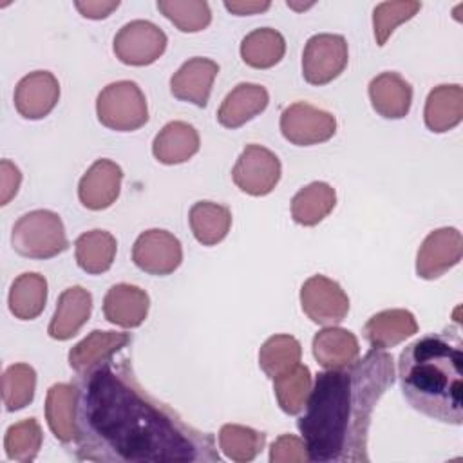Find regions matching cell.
I'll list each match as a JSON object with an SVG mask.
<instances>
[{
	"mask_svg": "<svg viewBox=\"0 0 463 463\" xmlns=\"http://www.w3.org/2000/svg\"><path fill=\"white\" fill-rule=\"evenodd\" d=\"M74 452L98 463H213L215 438L150 396L128 358L78 376Z\"/></svg>",
	"mask_w": 463,
	"mask_h": 463,
	"instance_id": "6da1fadb",
	"label": "cell"
},
{
	"mask_svg": "<svg viewBox=\"0 0 463 463\" xmlns=\"http://www.w3.org/2000/svg\"><path fill=\"white\" fill-rule=\"evenodd\" d=\"M392 383L394 360L383 349H371L345 367L318 373L297 421L309 461H369L371 416Z\"/></svg>",
	"mask_w": 463,
	"mask_h": 463,
	"instance_id": "7a4b0ae2",
	"label": "cell"
},
{
	"mask_svg": "<svg viewBox=\"0 0 463 463\" xmlns=\"http://www.w3.org/2000/svg\"><path fill=\"white\" fill-rule=\"evenodd\" d=\"M403 398L423 416L463 423V351L458 335L443 331L409 344L398 360Z\"/></svg>",
	"mask_w": 463,
	"mask_h": 463,
	"instance_id": "3957f363",
	"label": "cell"
},
{
	"mask_svg": "<svg viewBox=\"0 0 463 463\" xmlns=\"http://www.w3.org/2000/svg\"><path fill=\"white\" fill-rule=\"evenodd\" d=\"M13 250L27 259H52L69 248L61 217L51 210L24 213L11 232Z\"/></svg>",
	"mask_w": 463,
	"mask_h": 463,
	"instance_id": "277c9868",
	"label": "cell"
},
{
	"mask_svg": "<svg viewBox=\"0 0 463 463\" xmlns=\"http://www.w3.org/2000/svg\"><path fill=\"white\" fill-rule=\"evenodd\" d=\"M96 114L103 127L116 132H132L148 121V105L136 81L109 83L96 99Z\"/></svg>",
	"mask_w": 463,
	"mask_h": 463,
	"instance_id": "5b68a950",
	"label": "cell"
},
{
	"mask_svg": "<svg viewBox=\"0 0 463 463\" xmlns=\"http://www.w3.org/2000/svg\"><path fill=\"white\" fill-rule=\"evenodd\" d=\"M347 61L349 49L342 34H313L302 52V76L311 85H326L344 72Z\"/></svg>",
	"mask_w": 463,
	"mask_h": 463,
	"instance_id": "8992f818",
	"label": "cell"
},
{
	"mask_svg": "<svg viewBox=\"0 0 463 463\" xmlns=\"http://www.w3.org/2000/svg\"><path fill=\"white\" fill-rule=\"evenodd\" d=\"M168 38L163 29L148 20H132L125 24L114 36L116 58L132 67H145L159 60L165 52Z\"/></svg>",
	"mask_w": 463,
	"mask_h": 463,
	"instance_id": "52a82bcc",
	"label": "cell"
},
{
	"mask_svg": "<svg viewBox=\"0 0 463 463\" xmlns=\"http://www.w3.org/2000/svg\"><path fill=\"white\" fill-rule=\"evenodd\" d=\"M280 159L266 146L251 143L241 152L232 170V179L241 192L262 197L273 192L280 181Z\"/></svg>",
	"mask_w": 463,
	"mask_h": 463,
	"instance_id": "ba28073f",
	"label": "cell"
},
{
	"mask_svg": "<svg viewBox=\"0 0 463 463\" xmlns=\"http://www.w3.org/2000/svg\"><path fill=\"white\" fill-rule=\"evenodd\" d=\"M300 306L307 318L318 326H336L349 313V297L342 286L326 277L313 275L300 288Z\"/></svg>",
	"mask_w": 463,
	"mask_h": 463,
	"instance_id": "9c48e42d",
	"label": "cell"
},
{
	"mask_svg": "<svg viewBox=\"0 0 463 463\" xmlns=\"http://www.w3.org/2000/svg\"><path fill=\"white\" fill-rule=\"evenodd\" d=\"M280 132L297 146L318 145L335 136L336 118L306 101H297L282 110Z\"/></svg>",
	"mask_w": 463,
	"mask_h": 463,
	"instance_id": "30bf717a",
	"label": "cell"
},
{
	"mask_svg": "<svg viewBox=\"0 0 463 463\" xmlns=\"http://www.w3.org/2000/svg\"><path fill=\"white\" fill-rule=\"evenodd\" d=\"M134 264L150 275H170L183 262V248L179 239L159 228L139 233L132 248Z\"/></svg>",
	"mask_w": 463,
	"mask_h": 463,
	"instance_id": "8fae6325",
	"label": "cell"
},
{
	"mask_svg": "<svg viewBox=\"0 0 463 463\" xmlns=\"http://www.w3.org/2000/svg\"><path fill=\"white\" fill-rule=\"evenodd\" d=\"M463 255V237L458 228L445 226L430 232L416 255V273L425 280H434L454 268Z\"/></svg>",
	"mask_w": 463,
	"mask_h": 463,
	"instance_id": "7c38bea8",
	"label": "cell"
},
{
	"mask_svg": "<svg viewBox=\"0 0 463 463\" xmlns=\"http://www.w3.org/2000/svg\"><path fill=\"white\" fill-rule=\"evenodd\" d=\"M60 99V83L49 71L24 76L14 89V109L25 119H42L51 114Z\"/></svg>",
	"mask_w": 463,
	"mask_h": 463,
	"instance_id": "4fadbf2b",
	"label": "cell"
},
{
	"mask_svg": "<svg viewBox=\"0 0 463 463\" xmlns=\"http://www.w3.org/2000/svg\"><path fill=\"white\" fill-rule=\"evenodd\" d=\"M123 170L110 159L94 161L81 175L78 184V199L87 210H105L112 206L119 195Z\"/></svg>",
	"mask_w": 463,
	"mask_h": 463,
	"instance_id": "5bb4252c",
	"label": "cell"
},
{
	"mask_svg": "<svg viewBox=\"0 0 463 463\" xmlns=\"http://www.w3.org/2000/svg\"><path fill=\"white\" fill-rule=\"evenodd\" d=\"M217 74L219 65L213 60L201 56L190 58L170 78V92L174 98L203 109L208 105L212 85Z\"/></svg>",
	"mask_w": 463,
	"mask_h": 463,
	"instance_id": "9a60e30c",
	"label": "cell"
},
{
	"mask_svg": "<svg viewBox=\"0 0 463 463\" xmlns=\"http://www.w3.org/2000/svg\"><path fill=\"white\" fill-rule=\"evenodd\" d=\"M130 342L128 333L94 329L69 351V365L78 376H85L94 367L114 358Z\"/></svg>",
	"mask_w": 463,
	"mask_h": 463,
	"instance_id": "2e32d148",
	"label": "cell"
},
{
	"mask_svg": "<svg viewBox=\"0 0 463 463\" xmlns=\"http://www.w3.org/2000/svg\"><path fill=\"white\" fill-rule=\"evenodd\" d=\"M92 313V295L81 286L67 288L56 302L47 333L54 340H69L83 327Z\"/></svg>",
	"mask_w": 463,
	"mask_h": 463,
	"instance_id": "e0dca14e",
	"label": "cell"
},
{
	"mask_svg": "<svg viewBox=\"0 0 463 463\" xmlns=\"http://www.w3.org/2000/svg\"><path fill=\"white\" fill-rule=\"evenodd\" d=\"M148 293L132 284H114L103 298L105 318L125 329L139 327L148 315Z\"/></svg>",
	"mask_w": 463,
	"mask_h": 463,
	"instance_id": "ac0fdd59",
	"label": "cell"
},
{
	"mask_svg": "<svg viewBox=\"0 0 463 463\" xmlns=\"http://www.w3.org/2000/svg\"><path fill=\"white\" fill-rule=\"evenodd\" d=\"M369 99L376 114L382 118L402 119L411 110L412 87L398 72L387 71L371 80Z\"/></svg>",
	"mask_w": 463,
	"mask_h": 463,
	"instance_id": "d6986e66",
	"label": "cell"
},
{
	"mask_svg": "<svg viewBox=\"0 0 463 463\" xmlns=\"http://www.w3.org/2000/svg\"><path fill=\"white\" fill-rule=\"evenodd\" d=\"M269 103L268 90L259 83H239L222 99L217 121L226 128H239L264 112Z\"/></svg>",
	"mask_w": 463,
	"mask_h": 463,
	"instance_id": "ffe728a7",
	"label": "cell"
},
{
	"mask_svg": "<svg viewBox=\"0 0 463 463\" xmlns=\"http://www.w3.org/2000/svg\"><path fill=\"white\" fill-rule=\"evenodd\" d=\"M364 336L373 349H389L418 333V322L407 309H383L364 326Z\"/></svg>",
	"mask_w": 463,
	"mask_h": 463,
	"instance_id": "44dd1931",
	"label": "cell"
},
{
	"mask_svg": "<svg viewBox=\"0 0 463 463\" xmlns=\"http://www.w3.org/2000/svg\"><path fill=\"white\" fill-rule=\"evenodd\" d=\"M423 119L429 130L443 134L458 127L463 119V89L458 83L434 87L425 101Z\"/></svg>",
	"mask_w": 463,
	"mask_h": 463,
	"instance_id": "7402d4cb",
	"label": "cell"
},
{
	"mask_svg": "<svg viewBox=\"0 0 463 463\" xmlns=\"http://www.w3.org/2000/svg\"><path fill=\"white\" fill-rule=\"evenodd\" d=\"M199 134L184 121L166 123L152 143L154 157L163 165H179L199 152Z\"/></svg>",
	"mask_w": 463,
	"mask_h": 463,
	"instance_id": "603a6c76",
	"label": "cell"
},
{
	"mask_svg": "<svg viewBox=\"0 0 463 463\" xmlns=\"http://www.w3.org/2000/svg\"><path fill=\"white\" fill-rule=\"evenodd\" d=\"M76 396L72 383H54L45 398V420L58 441L63 445L74 441L76 436Z\"/></svg>",
	"mask_w": 463,
	"mask_h": 463,
	"instance_id": "cb8c5ba5",
	"label": "cell"
},
{
	"mask_svg": "<svg viewBox=\"0 0 463 463\" xmlns=\"http://www.w3.org/2000/svg\"><path fill=\"white\" fill-rule=\"evenodd\" d=\"M360 354L358 338L342 327L327 326L313 336V356L324 369H340Z\"/></svg>",
	"mask_w": 463,
	"mask_h": 463,
	"instance_id": "d4e9b609",
	"label": "cell"
},
{
	"mask_svg": "<svg viewBox=\"0 0 463 463\" xmlns=\"http://www.w3.org/2000/svg\"><path fill=\"white\" fill-rule=\"evenodd\" d=\"M116 237L105 230H89L74 241L76 262L89 275L109 271L116 259Z\"/></svg>",
	"mask_w": 463,
	"mask_h": 463,
	"instance_id": "484cf974",
	"label": "cell"
},
{
	"mask_svg": "<svg viewBox=\"0 0 463 463\" xmlns=\"http://www.w3.org/2000/svg\"><path fill=\"white\" fill-rule=\"evenodd\" d=\"M336 204V192L324 181H313L291 199V217L297 224L315 226L324 221Z\"/></svg>",
	"mask_w": 463,
	"mask_h": 463,
	"instance_id": "4316f807",
	"label": "cell"
},
{
	"mask_svg": "<svg viewBox=\"0 0 463 463\" xmlns=\"http://www.w3.org/2000/svg\"><path fill=\"white\" fill-rule=\"evenodd\" d=\"M188 222L197 242L215 246L230 232L232 212L228 206L212 201H197L188 212Z\"/></svg>",
	"mask_w": 463,
	"mask_h": 463,
	"instance_id": "83f0119b",
	"label": "cell"
},
{
	"mask_svg": "<svg viewBox=\"0 0 463 463\" xmlns=\"http://www.w3.org/2000/svg\"><path fill=\"white\" fill-rule=\"evenodd\" d=\"M9 311L20 320H34L47 302V280L40 273L18 275L9 289Z\"/></svg>",
	"mask_w": 463,
	"mask_h": 463,
	"instance_id": "f1b7e54d",
	"label": "cell"
},
{
	"mask_svg": "<svg viewBox=\"0 0 463 463\" xmlns=\"http://www.w3.org/2000/svg\"><path fill=\"white\" fill-rule=\"evenodd\" d=\"M286 52L284 36L271 27H259L248 33L241 42V58L253 69L275 67Z\"/></svg>",
	"mask_w": 463,
	"mask_h": 463,
	"instance_id": "f546056e",
	"label": "cell"
},
{
	"mask_svg": "<svg viewBox=\"0 0 463 463\" xmlns=\"http://www.w3.org/2000/svg\"><path fill=\"white\" fill-rule=\"evenodd\" d=\"M302 347L300 342L291 335L269 336L259 351V365L264 374L271 380L291 371L300 364Z\"/></svg>",
	"mask_w": 463,
	"mask_h": 463,
	"instance_id": "4dcf8cb0",
	"label": "cell"
},
{
	"mask_svg": "<svg viewBox=\"0 0 463 463\" xmlns=\"http://www.w3.org/2000/svg\"><path fill=\"white\" fill-rule=\"evenodd\" d=\"M219 449L237 463L253 461L266 445V434L246 425L226 423L219 430Z\"/></svg>",
	"mask_w": 463,
	"mask_h": 463,
	"instance_id": "1f68e13d",
	"label": "cell"
},
{
	"mask_svg": "<svg viewBox=\"0 0 463 463\" xmlns=\"http://www.w3.org/2000/svg\"><path fill=\"white\" fill-rule=\"evenodd\" d=\"M311 387V371L307 365L302 364L273 380L277 403L286 414L291 416H297L304 411Z\"/></svg>",
	"mask_w": 463,
	"mask_h": 463,
	"instance_id": "d6a6232c",
	"label": "cell"
},
{
	"mask_svg": "<svg viewBox=\"0 0 463 463\" xmlns=\"http://www.w3.org/2000/svg\"><path fill=\"white\" fill-rule=\"evenodd\" d=\"M36 371L29 364H13L2 376V400L9 412L27 407L34 398Z\"/></svg>",
	"mask_w": 463,
	"mask_h": 463,
	"instance_id": "836d02e7",
	"label": "cell"
},
{
	"mask_svg": "<svg viewBox=\"0 0 463 463\" xmlns=\"http://www.w3.org/2000/svg\"><path fill=\"white\" fill-rule=\"evenodd\" d=\"M157 9L181 33H199L212 22L210 5L204 0H157Z\"/></svg>",
	"mask_w": 463,
	"mask_h": 463,
	"instance_id": "e575fe53",
	"label": "cell"
},
{
	"mask_svg": "<svg viewBox=\"0 0 463 463\" xmlns=\"http://www.w3.org/2000/svg\"><path fill=\"white\" fill-rule=\"evenodd\" d=\"M42 441H43V434H42L40 423L34 418L22 420L5 430V438H4L5 456L7 459H13V461L29 463L36 459Z\"/></svg>",
	"mask_w": 463,
	"mask_h": 463,
	"instance_id": "d590c367",
	"label": "cell"
},
{
	"mask_svg": "<svg viewBox=\"0 0 463 463\" xmlns=\"http://www.w3.org/2000/svg\"><path fill=\"white\" fill-rule=\"evenodd\" d=\"M421 9V2L400 0V2H382L373 11V31L374 40L382 47L392 34V31L411 20Z\"/></svg>",
	"mask_w": 463,
	"mask_h": 463,
	"instance_id": "8d00e7d4",
	"label": "cell"
},
{
	"mask_svg": "<svg viewBox=\"0 0 463 463\" xmlns=\"http://www.w3.org/2000/svg\"><path fill=\"white\" fill-rule=\"evenodd\" d=\"M269 461L271 463H304V461H309L304 439L297 438L293 434L279 436L271 445Z\"/></svg>",
	"mask_w": 463,
	"mask_h": 463,
	"instance_id": "74e56055",
	"label": "cell"
},
{
	"mask_svg": "<svg viewBox=\"0 0 463 463\" xmlns=\"http://www.w3.org/2000/svg\"><path fill=\"white\" fill-rule=\"evenodd\" d=\"M22 174L20 168L9 159H2L0 163V204H7L20 188Z\"/></svg>",
	"mask_w": 463,
	"mask_h": 463,
	"instance_id": "f35d334b",
	"label": "cell"
},
{
	"mask_svg": "<svg viewBox=\"0 0 463 463\" xmlns=\"http://www.w3.org/2000/svg\"><path fill=\"white\" fill-rule=\"evenodd\" d=\"M74 5L81 13V16L90 20H103L114 9L119 7V0H87V2H74Z\"/></svg>",
	"mask_w": 463,
	"mask_h": 463,
	"instance_id": "ab89813d",
	"label": "cell"
},
{
	"mask_svg": "<svg viewBox=\"0 0 463 463\" xmlns=\"http://www.w3.org/2000/svg\"><path fill=\"white\" fill-rule=\"evenodd\" d=\"M269 2H253V0H235V2H224V7L237 14V16H246V14H255V13H262L266 9H269Z\"/></svg>",
	"mask_w": 463,
	"mask_h": 463,
	"instance_id": "60d3db41",
	"label": "cell"
}]
</instances>
